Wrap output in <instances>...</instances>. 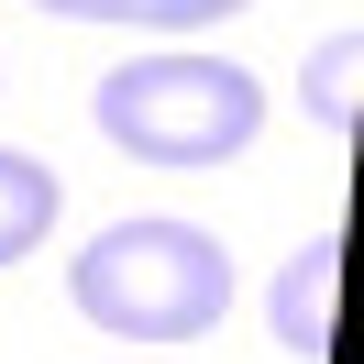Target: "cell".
Segmentation results:
<instances>
[{
	"label": "cell",
	"instance_id": "obj_3",
	"mask_svg": "<svg viewBox=\"0 0 364 364\" xmlns=\"http://www.w3.org/2000/svg\"><path fill=\"white\" fill-rule=\"evenodd\" d=\"M331 298H342V232H320V243H298L287 265H276V298H265L276 342H287L298 364H331Z\"/></svg>",
	"mask_w": 364,
	"mask_h": 364
},
{
	"label": "cell",
	"instance_id": "obj_6",
	"mask_svg": "<svg viewBox=\"0 0 364 364\" xmlns=\"http://www.w3.org/2000/svg\"><path fill=\"white\" fill-rule=\"evenodd\" d=\"M67 23H144V33H199V23H232L254 0H45Z\"/></svg>",
	"mask_w": 364,
	"mask_h": 364
},
{
	"label": "cell",
	"instance_id": "obj_2",
	"mask_svg": "<svg viewBox=\"0 0 364 364\" xmlns=\"http://www.w3.org/2000/svg\"><path fill=\"white\" fill-rule=\"evenodd\" d=\"M100 133L144 166H232L265 133V89L232 55H133L100 77Z\"/></svg>",
	"mask_w": 364,
	"mask_h": 364
},
{
	"label": "cell",
	"instance_id": "obj_5",
	"mask_svg": "<svg viewBox=\"0 0 364 364\" xmlns=\"http://www.w3.org/2000/svg\"><path fill=\"white\" fill-rule=\"evenodd\" d=\"M353 77H364V23H331V45L309 55V89H298L331 144H353Z\"/></svg>",
	"mask_w": 364,
	"mask_h": 364
},
{
	"label": "cell",
	"instance_id": "obj_4",
	"mask_svg": "<svg viewBox=\"0 0 364 364\" xmlns=\"http://www.w3.org/2000/svg\"><path fill=\"white\" fill-rule=\"evenodd\" d=\"M55 199H67V188H55L33 155H11V144H0V265H23V254L55 232Z\"/></svg>",
	"mask_w": 364,
	"mask_h": 364
},
{
	"label": "cell",
	"instance_id": "obj_1",
	"mask_svg": "<svg viewBox=\"0 0 364 364\" xmlns=\"http://www.w3.org/2000/svg\"><path fill=\"white\" fill-rule=\"evenodd\" d=\"M67 298L111 342H199L232 309V254L199 221H111L67 265Z\"/></svg>",
	"mask_w": 364,
	"mask_h": 364
}]
</instances>
